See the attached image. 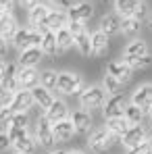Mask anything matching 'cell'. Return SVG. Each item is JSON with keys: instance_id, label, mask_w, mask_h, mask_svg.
<instances>
[{"instance_id": "5bb4252c", "label": "cell", "mask_w": 152, "mask_h": 154, "mask_svg": "<svg viewBox=\"0 0 152 154\" xmlns=\"http://www.w3.org/2000/svg\"><path fill=\"white\" fill-rule=\"evenodd\" d=\"M71 121H73V125H75V131H77V133H90V131L94 129V119H92V112H88V110H83V108H79V110H75V112H73Z\"/></svg>"}, {"instance_id": "f1b7e54d", "label": "cell", "mask_w": 152, "mask_h": 154, "mask_svg": "<svg viewBox=\"0 0 152 154\" xmlns=\"http://www.w3.org/2000/svg\"><path fill=\"white\" fill-rule=\"evenodd\" d=\"M13 148H15V152H19V154H36L38 142H36V137L27 135V137H23L21 142H17Z\"/></svg>"}, {"instance_id": "4dcf8cb0", "label": "cell", "mask_w": 152, "mask_h": 154, "mask_svg": "<svg viewBox=\"0 0 152 154\" xmlns=\"http://www.w3.org/2000/svg\"><path fill=\"white\" fill-rule=\"evenodd\" d=\"M144 110L140 108V106H135V104L129 102V106L125 108V119L131 123V125H142V121H144Z\"/></svg>"}, {"instance_id": "ba28073f", "label": "cell", "mask_w": 152, "mask_h": 154, "mask_svg": "<svg viewBox=\"0 0 152 154\" xmlns=\"http://www.w3.org/2000/svg\"><path fill=\"white\" fill-rule=\"evenodd\" d=\"M44 56H46V54L42 52V48H40V46H33V48H27V50L19 52L17 65H19L21 69H36Z\"/></svg>"}, {"instance_id": "bcb514c9", "label": "cell", "mask_w": 152, "mask_h": 154, "mask_svg": "<svg viewBox=\"0 0 152 154\" xmlns=\"http://www.w3.org/2000/svg\"><path fill=\"white\" fill-rule=\"evenodd\" d=\"M4 77H6V63L0 60V83L4 81Z\"/></svg>"}, {"instance_id": "ffe728a7", "label": "cell", "mask_w": 152, "mask_h": 154, "mask_svg": "<svg viewBox=\"0 0 152 154\" xmlns=\"http://www.w3.org/2000/svg\"><path fill=\"white\" fill-rule=\"evenodd\" d=\"M50 13H52V6H48V4H38L33 11H29V23H31V27L33 29L44 27Z\"/></svg>"}, {"instance_id": "f907efd6", "label": "cell", "mask_w": 152, "mask_h": 154, "mask_svg": "<svg viewBox=\"0 0 152 154\" xmlns=\"http://www.w3.org/2000/svg\"><path fill=\"white\" fill-rule=\"evenodd\" d=\"M148 27L152 29V13H150V17H148Z\"/></svg>"}, {"instance_id": "52a82bcc", "label": "cell", "mask_w": 152, "mask_h": 154, "mask_svg": "<svg viewBox=\"0 0 152 154\" xmlns=\"http://www.w3.org/2000/svg\"><path fill=\"white\" fill-rule=\"evenodd\" d=\"M129 106V100H127L123 94H117V96H108V100L102 108V115L104 119H117V117H125V108Z\"/></svg>"}, {"instance_id": "6da1fadb", "label": "cell", "mask_w": 152, "mask_h": 154, "mask_svg": "<svg viewBox=\"0 0 152 154\" xmlns=\"http://www.w3.org/2000/svg\"><path fill=\"white\" fill-rule=\"evenodd\" d=\"M115 142H119V140L102 125V127H96V129H92V131L88 133V142H85V144H88V148L94 154H106L113 148Z\"/></svg>"}, {"instance_id": "5b68a950", "label": "cell", "mask_w": 152, "mask_h": 154, "mask_svg": "<svg viewBox=\"0 0 152 154\" xmlns=\"http://www.w3.org/2000/svg\"><path fill=\"white\" fill-rule=\"evenodd\" d=\"M36 142L42 148H52L56 144L54 140V131H52V123L46 119V115L42 112L38 117V125H36Z\"/></svg>"}, {"instance_id": "7c38bea8", "label": "cell", "mask_w": 152, "mask_h": 154, "mask_svg": "<svg viewBox=\"0 0 152 154\" xmlns=\"http://www.w3.org/2000/svg\"><path fill=\"white\" fill-rule=\"evenodd\" d=\"M36 102H33V96H31V90H19L13 98V112H29V108H33Z\"/></svg>"}, {"instance_id": "9c48e42d", "label": "cell", "mask_w": 152, "mask_h": 154, "mask_svg": "<svg viewBox=\"0 0 152 154\" xmlns=\"http://www.w3.org/2000/svg\"><path fill=\"white\" fill-rule=\"evenodd\" d=\"M106 73L108 75H113L115 79H119L123 85L131 81V75H133V69L127 65L125 60H113V63H108V67H106Z\"/></svg>"}, {"instance_id": "60d3db41", "label": "cell", "mask_w": 152, "mask_h": 154, "mask_svg": "<svg viewBox=\"0 0 152 154\" xmlns=\"http://www.w3.org/2000/svg\"><path fill=\"white\" fill-rule=\"evenodd\" d=\"M69 31H71V33H73V38H75L77 33H81V31H85V25H83V23H81V21H69Z\"/></svg>"}, {"instance_id": "7dc6e473", "label": "cell", "mask_w": 152, "mask_h": 154, "mask_svg": "<svg viewBox=\"0 0 152 154\" xmlns=\"http://www.w3.org/2000/svg\"><path fill=\"white\" fill-rule=\"evenodd\" d=\"M6 94H8V90L4 88V83H0V100H2V98H4Z\"/></svg>"}, {"instance_id": "d590c367", "label": "cell", "mask_w": 152, "mask_h": 154, "mask_svg": "<svg viewBox=\"0 0 152 154\" xmlns=\"http://www.w3.org/2000/svg\"><path fill=\"white\" fill-rule=\"evenodd\" d=\"M125 154H152V137H146L140 146L125 150Z\"/></svg>"}, {"instance_id": "f35d334b", "label": "cell", "mask_w": 152, "mask_h": 154, "mask_svg": "<svg viewBox=\"0 0 152 154\" xmlns=\"http://www.w3.org/2000/svg\"><path fill=\"white\" fill-rule=\"evenodd\" d=\"M11 146H13V142H11L8 133L6 131H0V152H6Z\"/></svg>"}, {"instance_id": "30bf717a", "label": "cell", "mask_w": 152, "mask_h": 154, "mask_svg": "<svg viewBox=\"0 0 152 154\" xmlns=\"http://www.w3.org/2000/svg\"><path fill=\"white\" fill-rule=\"evenodd\" d=\"M146 137H148V135H146L144 125H131V127H129V131H127L125 135L121 137V142H119V144H123V148H125V150H129V148L140 146Z\"/></svg>"}, {"instance_id": "ac0fdd59", "label": "cell", "mask_w": 152, "mask_h": 154, "mask_svg": "<svg viewBox=\"0 0 152 154\" xmlns=\"http://www.w3.org/2000/svg\"><path fill=\"white\" fill-rule=\"evenodd\" d=\"M69 25V15H67V11H58V8H52V13L48 15V19H46V25L50 31H60V29H65V27Z\"/></svg>"}, {"instance_id": "d6a6232c", "label": "cell", "mask_w": 152, "mask_h": 154, "mask_svg": "<svg viewBox=\"0 0 152 154\" xmlns=\"http://www.w3.org/2000/svg\"><path fill=\"white\" fill-rule=\"evenodd\" d=\"M142 29V21H138L135 17H127V19H121V31L127 33V35H135L140 33Z\"/></svg>"}, {"instance_id": "7402d4cb", "label": "cell", "mask_w": 152, "mask_h": 154, "mask_svg": "<svg viewBox=\"0 0 152 154\" xmlns=\"http://www.w3.org/2000/svg\"><path fill=\"white\" fill-rule=\"evenodd\" d=\"M42 31V52L46 56H54L58 54V46H56V31H50L48 27H40Z\"/></svg>"}, {"instance_id": "f546056e", "label": "cell", "mask_w": 152, "mask_h": 154, "mask_svg": "<svg viewBox=\"0 0 152 154\" xmlns=\"http://www.w3.org/2000/svg\"><path fill=\"white\" fill-rule=\"evenodd\" d=\"M102 88L108 92V96H117V94H121V90H123V83H121L119 79H115L113 75L104 73V79H102Z\"/></svg>"}, {"instance_id": "83f0119b", "label": "cell", "mask_w": 152, "mask_h": 154, "mask_svg": "<svg viewBox=\"0 0 152 154\" xmlns=\"http://www.w3.org/2000/svg\"><path fill=\"white\" fill-rule=\"evenodd\" d=\"M75 46L81 56H92V33H88V29L75 35Z\"/></svg>"}, {"instance_id": "836d02e7", "label": "cell", "mask_w": 152, "mask_h": 154, "mask_svg": "<svg viewBox=\"0 0 152 154\" xmlns=\"http://www.w3.org/2000/svg\"><path fill=\"white\" fill-rule=\"evenodd\" d=\"M17 127V129H27L29 127V112H15L13 119L6 123V129Z\"/></svg>"}, {"instance_id": "603a6c76", "label": "cell", "mask_w": 152, "mask_h": 154, "mask_svg": "<svg viewBox=\"0 0 152 154\" xmlns=\"http://www.w3.org/2000/svg\"><path fill=\"white\" fill-rule=\"evenodd\" d=\"M19 85L21 90H33L36 85H40V73L36 69H19Z\"/></svg>"}, {"instance_id": "ab89813d", "label": "cell", "mask_w": 152, "mask_h": 154, "mask_svg": "<svg viewBox=\"0 0 152 154\" xmlns=\"http://www.w3.org/2000/svg\"><path fill=\"white\" fill-rule=\"evenodd\" d=\"M133 17H135L138 21H144L146 17H150V15H148V4H146V2H142V4L138 6V11H135V15H133Z\"/></svg>"}, {"instance_id": "b9f144b4", "label": "cell", "mask_w": 152, "mask_h": 154, "mask_svg": "<svg viewBox=\"0 0 152 154\" xmlns=\"http://www.w3.org/2000/svg\"><path fill=\"white\" fill-rule=\"evenodd\" d=\"M13 115H15V112H13V108H0V123H2V125H6V123L13 119Z\"/></svg>"}, {"instance_id": "e0dca14e", "label": "cell", "mask_w": 152, "mask_h": 154, "mask_svg": "<svg viewBox=\"0 0 152 154\" xmlns=\"http://www.w3.org/2000/svg\"><path fill=\"white\" fill-rule=\"evenodd\" d=\"M104 127L108 129L119 142H121V137L125 135L127 131H129V127H131V123L127 121L125 117H117V119H104Z\"/></svg>"}, {"instance_id": "ee69618b", "label": "cell", "mask_w": 152, "mask_h": 154, "mask_svg": "<svg viewBox=\"0 0 152 154\" xmlns=\"http://www.w3.org/2000/svg\"><path fill=\"white\" fill-rule=\"evenodd\" d=\"M38 4H42V2L40 0H19V6L25 8V11H33Z\"/></svg>"}, {"instance_id": "484cf974", "label": "cell", "mask_w": 152, "mask_h": 154, "mask_svg": "<svg viewBox=\"0 0 152 154\" xmlns=\"http://www.w3.org/2000/svg\"><path fill=\"white\" fill-rule=\"evenodd\" d=\"M144 0H115V11L121 19H127V17H133L138 6L142 4Z\"/></svg>"}, {"instance_id": "1f68e13d", "label": "cell", "mask_w": 152, "mask_h": 154, "mask_svg": "<svg viewBox=\"0 0 152 154\" xmlns=\"http://www.w3.org/2000/svg\"><path fill=\"white\" fill-rule=\"evenodd\" d=\"M56 83H58V73L52 71V69H46L40 73V85H44L46 90H56Z\"/></svg>"}, {"instance_id": "4fadbf2b", "label": "cell", "mask_w": 152, "mask_h": 154, "mask_svg": "<svg viewBox=\"0 0 152 154\" xmlns=\"http://www.w3.org/2000/svg\"><path fill=\"white\" fill-rule=\"evenodd\" d=\"M46 115V119L50 121L52 125H56V123H60V121H67L69 119V106L65 100H54L52 106L44 112Z\"/></svg>"}, {"instance_id": "d6986e66", "label": "cell", "mask_w": 152, "mask_h": 154, "mask_svg": "<svg viewBox=\"0 0 152 154\" xmlns=\"http://www.w3.org/2000/svg\"><path fill=\"white\" fill-rule=\"evenodd\" d=\"M108 54V35L102 33L100 29H96L92 33V56L94 58H100Z\"/></svg>"}, {"instance_id": "2e32d148", "label": "cell", "mask_w": 152, "mask_h": 154, "mask_svg": "<svg viewBox=\"0 0 152 154\" xmlns=\"http://www.w3.org/2000/svg\"><path fill=\"white\" fill-rule=\"evenodd\" d=\"M19 31V23L15 19V15H4L0 17V38L6 42H13V38Z\"/></svg>"}, {"instance_id": "c3c4849f", "label": "cell", "mask_w": 152, "mask_h": 154, "mask_svg": "<svg viewBox=\"0 0 152 154\" xmlns=\"http://www.w3.org/2000/svg\"><path fill=\"white\" fill-rule=\"evenodd\" d=\"M48 154H67L65 150H52V152H48Z\"/></svg>"}, {"instance_id": "277c9868", "label": "cell", "mask_w": 152, "mask_h": 154, "mask_svg": "<svg viewBox=\"0 0 152 154\" xmlns=\"http://www.w3.org/2000/svg\"><path fill=\"white\" fill-rule=\"evenodd\" d=\"M13 46L19 52L33 48V46H42V31L33 27H19L17 35L13 38Z\"/></svg>"}, {"instance_id": "8fae6325", "label": "cell", "mask_w": 152, "mask_h": 154, "mask_svg": "<svg viewBox=\"0 0 152 154\" xmlns=\"http://www.w3.org/2000/svg\"><path fill=\"white\" fill-rule=\"evenodd\" d=\"M67 15H69V21H85V19H90L92 15H94V4L92 2H88V0H81V2H75L69 11H67Z\"/></svg>"}, {"instance_id": "7a4b0ae2", "label": "cell", "mask_w": 152, "mask_h": 154, "mask_svg": "<svg viewBox=\"0 0 152 154\" xmlns=\"http://www.w3.org/2000/svg\"><path fill=\"white\" fill-rule=\"evenodd\" d=\"M85 90V81L79 73L73 71H60L58 73V83H56V92L65 94V96H81V92Z\"/></svg>"}, {"instance_id": "7bdbcfd3", "label": "cell", "mask_w": 152, "mask_h": 154, "mask_svg": "<svg viewBox=\"0 0 152 154\" xmlns=\"http://www.w3.org/2000/svg\"><path fill=\"white\" fill-rule=\"evenodd\" d=\"M50 2L58 8V11H69V8L73 6V2H71V0H50Z\"/></svg>"}, {"instance_id": "4316f807", "label": "cell", "mask_w": 152, "mask_h": 154, "mask_svg": "<svg viewBox=\"0 0 152 154\" xmlns=\"http://www.w3.org/2000/svg\"><path fill=\"white\" fill-rule=\"evenodd\" d=\"M56 46H58V54H63V52H67L69 48L75 46V38H73V33L69 31V27L56 31Z\"/></svg>"}, {"instance_id": "681fc988", "label": "cell", "mask_w": 152, "mask_h": 154, "mask_svg": "<svg viewBox=\"0 0 152 154\" xmlns=\"http://www.w3.org/2000/svg\"><path fill=\"white\" fill-rule=\"evenodd\" d=\"M67 154H85V152H81V150H71V152H67Z\"/></svg>"}, {"instance_id": "8d00e7d4", "label": "cell", "mask_w": 152, "mask_h": 154, "mask_svg": "<svg viewBox=\"0 0 152 154\" xmlns=\"http://www.w3.org/2000/svg\"><path fill=\"white\" fill-rule=\"evenodd\" d=\"M6 133H8V137H11L13 146H15L17 142H21L23 137H27V135H29V133H27V129H17V127H11V129H6Z\"/></svg>"}, {"instance_id": "3957f363", "label": "cell", "mask_w": 152, "mask_h": 154, "mask_svg": "<svg viewBox=\"0 0 152 154\" xmlns=\"http://www.w3.org/2000/svg\"><path fill=\"white\" fill-rule=\"evenodd\" d=\"M108 100V92L102 88V85H92V88H85L79 96V106L88 112L92 110H98V108H104V104Z\"/></svg>"}, {"instance_id": "9a60e30c", "label": "cell", "mask_w": 152, "mask_h": 154, "mask_svg": "<svg viewBox=\"0 0 152 154\" xmlns=\"http://www.w3.org/2000/svg\"><path fill=\"white\" fill-rule=\"evenodd\" d=\"M31 96H33L36 106H38L42 112H46V110L52 106V102L56 100V98H52V92H50V90H46L44 85H36V88L31 90Z\"/></svg>"}, {"instance_id": "f5cc1de1", "label": "cell", "mask_w": 152, "mask_h": 154, "mask_svg": "<svg viewBox=\"0 0 152 154\" xmlns=\"http://www.w3.org/2000/svg\"><path fill=\"white\" fill-rule=\"evenodd\" d=\"M15 154H19V152H15Z\"/></svg>"}, {"instance_id": "e575fe53", "label": "cell", "mask_w": 152, "mask_h": 154, "mask_svg": "<svg viewBox=\"0 0 152 154\" xmlns=\"http://www.w3.org/2000/svg\"><path fill=\"white\" fill-rule=\"evenodd\" d=\"M127 65L135 71V69H148L152 65V56L148 54V56H140V58H123Z\"/></svg>"}, {"instance_id": "44dd1931", "label": "cell", "mask_w": 152, "mask_h": 154, "mask_svg": "<svg viewBox=\"0 0 152 154\" xmlns=\"http://www.w3.org/2000/svg\"><path fill=\"white\" fill-rule=\"evenodd\" d=\"M52 131H54V140H56V142H69V140L77 133L75 125H73V121H71V119H67V121H60V123L52 125Z\"/></svg>"}, {"instance_id": "cb8c5ba5", "label": "cell", "mask_w": 152, "mask_h": 154, "mask_svg": "<svg viewBox=\"0 0 152 154\" xmlns=\"http://www.w3.org/2000/svg\"><path fill=\"white\" fill-rule=\"evenodd\" d=\"M98 29H100L102 33H106L108 38L115 35V33H119L121 31V19H119V15H104L100 19V23H98Z\"/></svg>"}, {"instance_id": "816d5d0a", "label": "cell", "mask_w": 152, "mask_h": 154, "mask_svg": "<svg viewBox=\"0 0 152 154\" xmlns=\"http://www.w3.org/2000/svg\"><path fill=\"white\" fill-rule=\"evenodd\" d=\"M150 121H152V115H150Z\"/></svg>"}, {"instance_id": "74e56055", "label": "cell", "mask_w": 152, "mask_h": 154, "mask_svg": "<svg viewBox=\"0 0 152 154\" xmlns=\"http://www.w3.org/2000/svg\"><path fill=\"white\" fill-rule=\"evenodd\" d=\"M13 8H15V0H0V17L13 15Z\"/></svg>"}, {"instance_id": "f6af8a7d", "label": "cell", "mask_w": 152, "mask_h": 154, "mask_svg": "<svg viewBox=\"0 0 152 154\" xmlns=\"http://www.w3.org/2000/svg\"><path fill=\"white\" fill-rule=\"evenodd\" d=\"M6 54H8V42L0 38V58H4Z\"/></svg>"}, {"instance_id": "8992f818", "label": "cell", "mask_w": 152, "mask_h": 154, "mask_svg": "<svg viewBox=\"0 0 152 154\" xmlns=\"http://www.w3.org/2000/svg\"><path fill=\"white\" fill-rule=\"evenodd\" d=\"M131 104H135V106H140L142 110H144V115L146 117H150L152 115V83H144V85H138L135 90H133V94H131Z\"/></svg>"}, {"instance_id": "d4e9b609", "label": "cell", "mask_w": 152, "mask_h": 154, "mask_svg": "<svg viewBox=\"0 0 152 154\" xmlns=\"http://www.w3.org/2000/svg\"><path fill=\"white\" fill-rule=\"evenodd\" d=\"M148 44L144 40H133L123 48V58H140V56H148Z\"/></svg>"}]
</instances>
